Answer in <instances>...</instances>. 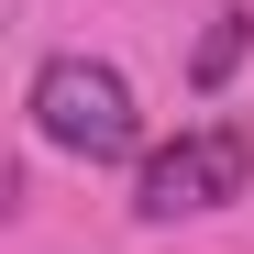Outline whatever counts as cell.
<instances>
[{
    "mask_svg": "<svg viewBox=\"0 0 254 254\" xmlns=\"http://www.w3.org/2000/svg\"><path fill=\"white\" fill-rule=\"evenodd\" d=\"M22 111H33V133H45L56 155H77V166H122L144 144V111H133V89H122V66H100V56H45Z\"/></svg>",
    "mask_w": 254,
    "mask_h": 254,
    "instance_id": "obj_1",
    "label": "cell"
},
{
    "mask_svg": "<svg viewBox=\"0 0 254 254\" xmlns=\"http://www.w3.org/2000/svg\"><path fill=\"white\" fill-rule=\"evenodd\" d=\"M254 188V144L232 133V122H199V133L155 144L144 177H133V210L144 221H199V210H232Z\"/></svg>",
    "mask_w": 254,
    "mask_h": 254,
    "instance_id": "obj_2",
    "label": "cell"
},
{
    "mask_svg": "<svg viewBox=\"0 0 254 254\" xmlns=\"http://www.w3.org/2000/svg\"><path fill=\"white\" fill-rule=\"evenodd\" d=\"M254 56V11H243V0H221V11H210L199 22V56H188V89L210 100V89H232V66Z\"/></svg>",
    "mask_w": 254,
    "mask_h": 254,
    "instance_id": "obj_3",
    "label": "cell"
}]
</instances>
